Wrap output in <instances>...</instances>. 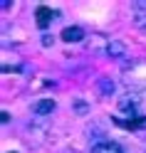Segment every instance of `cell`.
<instances>
[{"label": "cell", "mask_w": 146, "mask_h": 153, "mask_svg": "<svg viewBox=\"0 0 146 153\" xmlns=\"http://www.w3.org/2000/svg\"><path fill=\"white\" fill-rule=\"evenodd\" d=\"M74 111H77V114H84V111H87V101L74 99Z\"/></svg>", "instance_id": "cell-12"}, {"label": "cell", "mask_w": 146, "mask_h": 153, "mask_svg": "<svg viewBox=\"0 0 146 153\" xmlns=\"http://www.w3.org/2000/svg\"><path fill=\"white\" fill-rule=\"evenodd\" d=\"M124 76H126L124 82L129 84V87H134V89H144V87H146V64H141V62L131 64V69H126Z\"/></svg>", "instance_id": "cell-1"}, {"label": "cell", "mask_w": 146, "mask_h": 153, "mask_svg": "<svg viewBox=\"0 0 146 153\" xmlns=\"http://www.w3.org/2000/svg\"><path fill=\"white\" fill-rule=\"evenodd\" d=\"M106 57H112V59H124L126 57V45L121 40H112L109 50H106Z\"/></svg>", "instance_id": "cell-6"}, {"label": "cell", "mask_w": 146, "mask_h": 153, "mask_svg": "<svg viewBox=\"0 0 146 153\" xmlns=\"http://www.w3.org/2000/svg\"><path fill=\"white\" fill-rule=\"evenodd\" d=\"M92 153H124V151L119 148V143H114V141H102V143H97L92 148Z\"/></svg>", "instance_id": "cell-8"}, {"label": "cell", "mask_w": 146, "mask_h": 153, "mask_svg": "<svg viewBox=\"0 0 146 153\" xmlns=\"http://www.w3.org/2000/svg\"><path fill=\"white\" fill-rule=\"evenodd\" d=\"M109 42L112 40H106L104 35H92V37H87V52H92V54H106Z\"/></svg>", "instance_id": "cell-2"}, {"label": "cell", "mask_w": 146, "mask_h": 153, "mask_svg": "<svg viewBox=\"0 0 146 153\" xmlns=\"http://www.w3.org/2000/svg\"><path fill=\"white\" fill-rule=\"evenodd\" d=\"M97 87H99L102 97H112V94H114V82L109 79V76H102V79L97 82Z\"/></svg>", "instance_id": "cell-11"}, {"label": "cell", "mask_w": 146, "mask_h": 153, "mask_svg": "<svg viewBox=\"0 0 146 153\" xmlns=\"http://www.w3.org/2000/svg\"><path fill=\"white\" fill-rule=\"evenodd\" d=\"M60 37H62L64 42H70V45L72 42H82L84 40V30H82L79 25H70V27H64V30H62Z\"/></svg>", "instance_id": "cell-5"}, {"label": "cell", "mask_w": 146, "mask_h": 153, "mask_svg": "<svg viewBox=\"0 0 146 153\" xmlns=\"http://www.w3.org/2000/svg\"><path fill=\"white\" fill-rule=\"evenodd\" d=\"M139 104H141V99L136 97V94H124V97L119 99V109L126 111V114H131V119H134L136 111H139Z\"/></svg>", "instance_id": "cell-3"}, {"label": "cell", "mask_w": 146, "mask_h": 153, "mask_svg": "<svg viewBox=\"0 0 146 153\" xmlns=\"http://www.w3.org/2000/svg\"><path fill=\"white\" fill-rule=\"evenodd\" d=\"M55 106H57L55 99H40L35 104V114H37V116H47V114L55 111Z\"/></svg>", "instance_id": "cell-7"}, {"label": "cell", "mask_w": 146, "mask_h": 153, "mask_svg": "<svg viewBox=\"0 0 146 153\" xmlns=\"http://www.w3.org/2000/svg\"><path fill=\"white\" fill-rule=\"evenodd\" d=\"M131 22L139 27L141 32H146V10H139V7H134V10H131Z\"/></svg>", "instance_id": "cell-10"}, {"label": "cell", "mask_w": 146, "mask_h": 153, "mask_svg": "<svg viewBox=\"0 0 146 153\" xmlns=\"http://www.w3.org/2000/svg\"><path fill=\"white\" fill-rule=\"evenodd\" d=\"M55 15H57V13H52V7H47V5H40V7L35 10V20H37V27H42V30H45V27L52 22V17H55Z\"/></svg>", "instance_id": "cell-4"}, {"label": "cell", "mask_w": 146, "mask_h": 153, "mask_svg": "<svg viewBox=\"0 0 146 153\" xmlns=\"http://www.w3.org/2000/svg\"><path fill=\"white\" fill-rule=\"evenodd\" d=\"M114 123H119V126H126V128H146V116H134L129 121L124 119H114Z\"/></svg>", "instance_id": "cell-9"}, {"label": "cell", "mask_w": 146, "mask_h": 153, "mask_svg": "<svg viewBox=\"0 0 146 153\" xmlns=\"http://www.w3.org/2000/svg\"><path fill=\"white\" fill-rule=\"evenodd\" d=\"M40 40H42V45H45V47H50V45H52V37H50V35H42Z\"/></svg>", "instance_id": "cell-13"}]
</instances>
